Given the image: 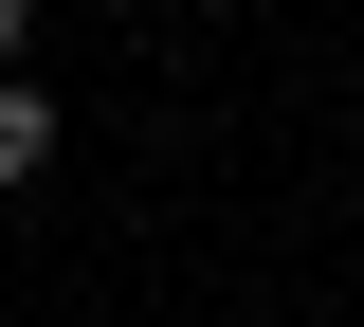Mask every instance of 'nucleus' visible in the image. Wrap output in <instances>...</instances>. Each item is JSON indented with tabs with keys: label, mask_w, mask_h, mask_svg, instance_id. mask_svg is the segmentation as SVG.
Returning <instances> with one entry per match:
<instances>
[{
	"label": "nucleus",
	"mask_w": 364,
	"mask_h": 327,
	"mask_svg": "<svg viewBox=\"0 0 364 327\" xmlns=\"http://www.w3.org/2000/svg\"><path fill=\"white\" fill-rule=\"evenodd\" d=\"M55 164V92H0V182H37Z\"/></svg>",
	"instance_id": "nucleus-1"
},
{
	"label": "nucleus",
	"mask_w": 364,
	"mask_h": 327,
	"mask_svg": "<svg viewBox=\"0 0 364 327\" xmlns=\"http://www.w3.org/2000/svg\"><path fill=\"white\" fill-rule=\"evenodd\" d=\"M0 73H18V0H0Z\"/></svg>",
	"instance_id": "nucleus-2"
}]
</instances>
